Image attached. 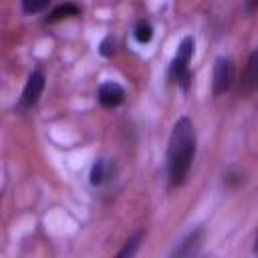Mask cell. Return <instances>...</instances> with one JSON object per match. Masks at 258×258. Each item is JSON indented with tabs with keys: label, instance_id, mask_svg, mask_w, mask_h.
I'll list each match as a JSON object with an SVG mask.
<instances>
[{
	"label": "cell",
	"instance_id": "3",
	"mask_svg": "<svg viewBox=\"0 0 258 258\" xmlns=\"http://www.w3.org/2000/svg\"><path fill=\"white\" fill-rule=\"evenodd\" d=\"M44 83H46L44 73H42L40 69L32 71V73L28 75V79H26V85H24V91H22V97H20L18 109L26 111V109L34 107V105H36V101H38V97H40V93L44 91Z\"/></svg>",
	"mask_w": 258,
	"mask_h": 258
},
{
	"label": "cell",
	"instance_id": "13",
	"mask_svg": "<svg viewBox=\"0 0 258 258\" xmlns=\"http://www.w3.org/2000/svg\"><path fill=\"white\" fill-rule=\"evenodd\" d=\"M99 52H101L103 56H111V54H113V38H111V36H107V38L101 42Z\"/></svg>",
	"mask_w": 258,
	"mask_h": 258
},
{
	"label": "cell",
	"instance_id": "5",
	"mask_svg": "<svg viewBox=\"0 0 258 258\" xmlns=\"http://www.w3.org/2000/svg\"><path fill=\"white\" fill-rule=\"evenodd\" d=\"M97 99L103 107L107 109H113V107H119L123 101H125V89L115 83V81H107L99 87V93H97Z\"/></svg>",
	"mask_w": 258,
	"mask_h": 258
},
{
	"label": "cell",
	"instance_id": "12",
	"mask_svg": "<svg viewBox=\"0 0 258 258\" xmlns=\"http://www.w3.org/2000/svg\"><path fill=\"white\" fill-rule=\"evenodd\" d=\"M50 0H22V10L26 14H36L48 6Z\"/></svg>",
	"mask_w": 258,
	"mask_h": 258
},
{
	"label": "cell",
	"instance_id": "7",
	"mask_svg": "<svg viewBox=\"0 0 258 258\" xmlns=\"http://www.w3.org/2000/svg\"><path fill=\"white\" fill-rule=\"evenodd\" d=\"M79 12H81V6H77L75 2H64V4L56 6L46 20L48 22H56V20H62V18H69V16H77Z\"/></svg>",
	"mask_w": 258,
	"mask_h": 258
},
{
	"label": "cell",
	"instance_id": "8",
	"mask_svg": "<svg viewBox=\"0 0 258 258\" xmlns=\"http://www.w3.org/2000/svg\"><path fill=\"white\" fill-rule=\"evenodd\" d=\"M133 36H135V40H137L139 44H147V42L153 38V26H151V22L139 20V22L135 24V28H133Z\"/></svg>",
	"mask_w": 258,
	"mask_h": 258
},
{
	"label": "cell",
	"instance_id": "4",
	"mask_svg": "<svg viewBox=\"0 0 258 258\" xmlns=\"http://www.w3.org/2000/svg\"><path fill=\"white\" fill-rule=\"evenodd\" d=\"M232 81H234V69H232L230 58H226V56H218V58H216V64H214L212 93H214L216 97L224 95V93L232 87Z\"/></svg>",
	"mask_w": 258,
	"mask_h": 258
},
{
	"label": "cell",
	"instance_id": "1",
	"mask_svg": "<svg viewBox=\"0 0 258 258\" xmlns=\"http://www.w3.org/2000/svg\"><path fill=\"white\" fill-rule=\"evenodd\" d=\"M196 157V129L187 117H181L167 141V177L171 187L185 183Z\"/></svg>",
	"mask_w": 258,
	"mask_h": 258
},
{
	"label": "cell",
	"instance_id": "6",
	"mask_svg": "<svg viewBox=\"0 0 258 258\" xmlns=\"http://www.w3.org/2000/svg\"><path fill=\"white\" fill-rule=\"evenodd\" d=\"M202 236H204V230L202 228L194 230L179 246H175V250L171 252V256H194V254H198V250L202 246Z\"/></svg>",
	"mask_w": 258,
	"mask_h": 258
},
{
	"label": "cell",
	"instance_id": "14",
	"mask_svg": "<svg viewBox=\"0 0 258 258\" xmlns=\"http://www.w3.org/2000/svg\"><path fill=\"white\" fill-rule=\"evenodd\" d=\"M256 6H258V0H246V10H248L250 14H254Z\"/></svg>",
	"mask_w": 258,
	"mask_h": 258
},
{
	"label": "cell",
	"instance_id": "2",
	"mask_svg": "<svg viewBox=\"0 0 258 258\" xmlns=\"http://www.w3.org/2000/svg\"><path fill=\"white\" fill-rule=\"evenodd\" d=\"M194 46H196L194 38H191V36H185V38L179 42L177 52H175V56H173V60H171V67H169V79H171L173 83H177L183 91H187V89H189V83H191V73H189L187 64H189V60H191Z\"/></svg>",
	"mask_w": 258,
	"mask_h": 258
},
{
	"label": "cell",
	"instance_id": "11",
	"mask_svg": "<svg viewBox=\"0 0 258 258\" xmlns=\"http://www.w3.org/2000/svg\"><path fill=\"white\" fill-rule=\"evenodd\" d=\"M141 240H143V232H137L135 236H131V238L127 240L125 248H121L117 256H119V258H127V256H133V254L139 250V246H141Z\"/></svg>",
	"mask_w": 258,
	"mask_h": 258
},
{
	"label": "cell",
	"instance_id": "10",
	"mask_svg": "<svg viewBox=\"0 0 258 258\" xmlns=\"http://www.w3.org/2000/svg\"><path fill=\"white\" fill-rule=\"evenodd\" d=\"M244 87H246V93H252L256 89V52L250 54V60L246 67V77H244Z\"/></svg>",
	"mask_w": 258,
	"mask_h": 258
},
{
	"label": "cell",
	"instance_id": "9",
	"mask_svg": "<svg viewBox=\"0 0 258 258\" xmlns=\"http://www.w3.org/2000/svg\"><path fill=\"white\" fill-rule=\"evenodd\" d=\"M107 173H109V163L105 159H97L91 167V183L93 185H101L105 179H107Z\"/></svg>",
	"mask_w": 258,
	"mask_h": 258
}]
</instances>
